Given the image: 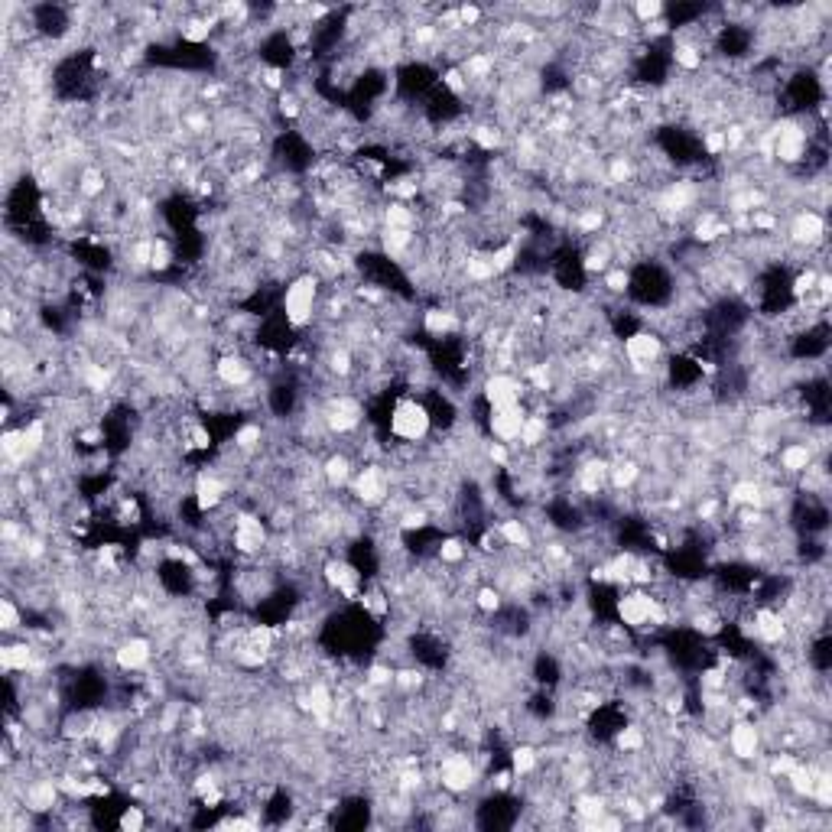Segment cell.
I'll return each instance as SVG.
<instances>
[{
  "instance_id": "6da1fadb",
  "label": "cell",
  "mask_w": 832,
  "mask_h": 832,
  "mask_svg": "<svg viewBox=\"0 0 832 832\" xmlns=\"http://www.w3.org/2000/svg\"><path fill=\"white\" fill-rule=\"evenodd\" d=\"M319 299H322V280L316 277V273H296V277H290V283H286V290H283V319L290 329H309L312 322L319 319Z\"/></svg>"
},
{
  "instance_id": "7a4b0ae2",
  "label": "cell",
  "mask_w": 832,
  "mask_h": 832,
  "mask_svg": "<svg viewBox=\"0 0 832 832\" xmlns=\"http://www.w3.org/2000/svg\"><path fill=\"white\" fill-rule=\"evenodd\" d=\"M433 433V413H429V403L416 400V397H400L394 407H390V436L403 446H423L426 436Z\"/></svg>"
},
{
  "instance_id": "3957f363",
  "label": "cell",
  "mask_w": 832,
  "mask_h": 832,
  "mask_svg": "<svg viewBox=\"0 0 832 832\" xmlns=\"http://www.w3.org/2000/svg\"><path fill=\"white\" fill-rule=\"evenodd\" d=\"M478 780H481L478 754L465 748H452L436 758V787L449 790L452 797H462V793L475 790Z\"/></svg>"
},
{
  "instance_id": "277c9868",
  "label": "cell",
  "mask_w": 832,
  "mask_h": 832,
  "mask_svg": "<svg viewBox=\"0 0 832 832\" xmlns=\"http://www.w3.org/2000/svg\"><path fill=\"white\" fill-rule=\"evenodd\" d=\"M394 481H397L394 468H387L381 462H364V465H358V472L348 485L351 501L364 507V511H377V507H384L390 494H394Z\"/></svg>"
},
{
  "instance_id": "5b68a950",
  "label": "cell",
  "mask_w": 832,
  "mask_h": 832,
  "mask_svg": "<svg viewBox=\"0 0 832 832\" xmlns=\"http://www.w3.org/2000/svg\"><path fill=\"white\" fill-rule=\"evenodd\" d=\"M270 543V527L267 520L254 514V511H238L234 514V527H231V546L247 559H260L267 553Z\"/></svg>"
},
{
  "instance_id": "8992f818",
  "label": "cell",
  "mask_w": 832,
  "mask_h": 832,
  "mask_svg": "<svg viewBox=\"0 0 832 832\" xmlns=\"http://www.w3.org/2000/svg\"><path fill=\"white\" fill-rule=\"evenodd\" d=\"M524 397H527V384L514 371H491L481 381V400H485L488 410L517 407V403H524Z\"/></svg>"
},
{
  "instance_id": "52a82bcc",
  "label": "cell",
  "mask_w": 832,
  "mask_h": 832,
  "mask_svg": "<svg viewBox=\"0 0 832 832\" xmlns=\"http://www.w3.org/2000/svg\"><path fill=\"white\" fill-rule=\"evenodd\" d=\"M212 377L225 390H244L257 381V364L247 351H228V355H218Z\"/></svg>"
},
{
  "instance_id": "ba28073f",
  "label": "cell",
  "mask_w": 832,
  "mask_h": 832,
  "mask_svg": "<svg viewBox=\"0 0 832 832\" xmlns=\"http://www.w3.org/2000/svg\"><path fill=\"white\" fill-rule=\"evenodd\" d=\"M764 738H761V725L758 719H748V715H738V719L728 722V751L738 764H751L761 758Z\"/></svg>"
},
{
  "instance_id": "9c48e42d",
  "label": "cell",
  "mask_w": 832,
  "mask_h": 832,
  "mask_svg": "<svg viewBox=\"0 0 832 832\" xmlns=\"http://www.w3.org/2000/svg\"><path fill=\"white\" fill-rule=\"evenodd\" d=\"M322 582L329 585L332 595H342L345 602H358L361 598V572L351 566L345 556H329L322 563Z\"/></svg>"
},
{
  "instance_id": "30bf717a",
  "label": "cell",
  "mask_w": 832,
  "mask_h": 832,
  "mask_svg": "<svg viewBox=\"0 0 832 832\" xmlns=\"http://www.w3.org/2000/svg\"><path fill=\"white\" fill-rule=\"evenodd\" d=\"M153 660V641L147 634H124L121 641L114 644V663L117 670L124 673H140L147 670Z\"/></svg>"
},
{
  "instance_id": "8fae6325",
  "label": "cell",
  "mask_w": 832,
  "mask_h": 832,
  "mask_svg": "<svg viewBox=\"0 0 832 832\" xmlns=\"http://www.w3.org/2000/svg\"><path fill=\"white\" fill-rule=\"evenodd\" d=\"M751 634L767 647H784L790 641V624L780 608H758L751 615Z\"/></svg>"
},
{
  "instance_id": "7c38bea8",
  "label": "cell",
  "mask_w": 832,
  "mask_h": 832,
  "mask_svg": "<svg viewBox=\"0 0 832 832\" xmlns=\"http://www.w3.org/2000/svg\"><path fill=\"white\" fill-rule=\"evenodd\" d=\"M524 420H527V407L524 403H517V407H501V410H488V433L498 439V442H507V446H514V442L520 439V429H524Z\"/></svg>"
},
{
  "instance_id": "4fadbf2b",
  "label": "cell",
  "mask_w": 832,
  "mask_h": 832,
  "mask_svg": "<svg viewBox=\"0 0 832 832\" xmlns=\"http://www.w3.org/2000/svg\"><path fill=\"white\" fill-rule=\"evenodd\" d=\"M39 654H43V647H36L23 634L20 641H7L0 647V667H4V673H30L39 663Z\"/></svg>"
},
{
  "instance_id": "5bb4252c",
  "label": "cell",
  "mask_w": 832,
  "mask_h": 832,
  "mask_svg": "<svg viewBox=\"0 0 832 832\" xmlns=\"http://www.w3.org/2000/svg\"><path fill=\"white\" fill-rule=\"evenodd\" d=\"M423 332L429 338H452L462 332V316L452 306H429L423 312Z\"/></svg>"
},
{
  "instance_id": "9a60e30c",
  "label": "cell",
  "mask_w": 832,
  "mask_h": 832,
  "mask_svg": "<svg viewBox=\"0 0 832 832\" xmlns=\"http://www.w3.org/2000/svg\"><path fill=\"white\" fill-rule=\"evenodd\" d=\"M511 771L514 777H533L540 771V748L533 745V741H524V745H514L511 748Z\"/></svg>"
},
{
  "instance_id": "2e32d148",
  "label": "cell",
  "mask_w": 832,
  "mask_h": 832,
  "mask_svg": "<svg viewBox=\"0 0 832 832\" xmlns=\"http://www.w3.org/2000/svg\"><path fill=\"white\" fill-rule=\"evenodd\" d=\"M0 628H4V634H7V637H17V634H23V615H20L17 602H13V595L0 598Z\"/></svg>"
},
{
  "instance_id": "e0dca14e",
  "label": "cell",
  "mask_w": 832,
  "mask_h": 832,
  "mask_svg": "<svg viewBox=\"0 0 832 832\" xmlns=\"http://www.w3.org/2000/svg\"><path fill=\"white\" fill-rule=\"evenodd\" d=\"M436 559H439L442 566H462L465 559H468V546L459 537H446V540H439Z\"/></svg>"
},
{
  "instance_id": "ac0fdd59",
  "label": "cell",
  "mask_w": 832,
  "mask_h": 832,
  "mask_svg": "<svg viewBox=\"0 0 832 832\" xmlns=\"http://www.w3.org/2000/svg\"><path fill=\"white\" fill-rule=\"evenodd\" d=\"M173 260H176V251H173V244H169L166 238H153L150 270L163 273V270H169V267H173Z\"/></svg>"
},
{
  "instance_id": "d6986e66",
  "label": "cell",
  "mask_w": 832,
  "mask_h": 832,
  "mask_svg": "<svg viewBox=\"0 0 832 832\" xmlns=\"http://www.w3.org/2000/svg\"><path fill=\"white\" fill-rule=\"evenodd\" d=\"M602 283H605V290L611 293V296H624L631 290V270H624V267H611L605 277H602Z\"/></svg>"
},
{
  "instance_id": "ffe728a7",
  "label": "cell",
  "mask_w": 832,
  "mask_h": 832,
  "mask_svg": "<svg viewBox=\"0 0 832 832\" xmlns=\"http://www.w3.org/2000/svg\"><path fill=\"white\" fill-rule=\"evenodd\" d=\"M663 13H667V10H663L660 0H641V4H634V7H631V17H634V23H637V26H647V23L660 20Z\"/></svg>"
},
{
  "instance_id": "44dd1931",
  "label": "cell",
  "mask_w": 832,
  "mask_h": 832,
  "mask_svg": "<svg viewBox=\"0 0 832 832\" xmlns=\"http://www.w3.org/2000/svg\"><path fill=\"white\" fill-rule=\"evenodd\" d=\"M147 823L150 819H147V813H143V806H124V813L117 816V826H121L124 832H137Z\"/></svg>"
}]
</instances>
